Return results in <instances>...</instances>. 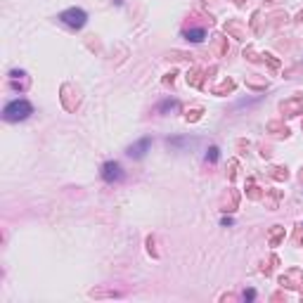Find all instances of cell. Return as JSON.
<instances>
[{"label": "cell", "instance_id": "cell-1", "mask_svg": "<svg viewBox=\"0 0 303 303\" xmlns=\"http://www.w3.org/2000/svg\"><path fill=\"white\" fill-rule=\"evenodd\" d=\"M31 114H34V107H31V102H26V100H14V102H10L8 107H5V112H2L5 121H10V124L24 121V118H28Z\"/></svg>", "mask_w": 303, "mask_h": 303}, {"label": "cell", "instance_id": "cell-2", "mask_svg": "<svg viewBox=\"0 0 303 303\" xmlns=\"http://www.w3.org/2000/svg\"><path fill=\"white\" fill-rule=\"evenodd\" d=\"M60 19H62L66 26L83 28V26H86V22H88V14H86L83 10H78V8H72V10H64L62 14H60Z\"/></svg>", "mask_w": 303, "mask_h": 303}, {"label": "cell", "instance_id": "cell-3", "mask_svg": "<svg viewBox=\"0 0 303 303\" xmlns=\"http://www.w3.org/2000/svg\"><path fill=\"white\" fill-rule=\"evenodd\" d=\"M102 180H104V182H118V180H124L121 166H118L116 161H107V164L102 166Z\"/></svg>", "mask_w": 303, "mask_h": 303}, {"label": "cell", "instance_id": "cell-4", "mask_svg": "<svg viewBox=\"0 0 303 303\" xmlns=\"http://www.w3.org/2000/svg\"><path fill=\"white\" fill-rule=\"evenodd\" d=\"M150 147V140L144 138V140H140V142L135 144V147H130L128 150V156H133V159H140V156H144V150Z\"/></svg>", "mask_w": 303, "mask_h": 303}, {"label": "cell", "instance_id": "cell-5", "mask_svg": "<svg viewBox=\"0 0 303 303\" xmlns=\"http://www.w3.org/2000/svg\"><path fill=\"white\" fill-rule=\"evenodd\" d=\"M185 36H188V40H192V43H202L206 36L204 28H192V31H185Z\"/></svg>", "mask_w": 303, "mask_h": 303}, {"label": "cell", "instance_id": "cell-6", "mask_svg": "<svg viewBox=\"0 0 303 303\" xmlns=\"http://www.w3.org/2000/svg\"><path fill=\"white\" fill-rule=\"evenodd\" d=\"M206 159H208V161L218 159V147H211V150H208V154H206Z\"/></svg>", "mask_w": 303, "mask_h": 303}]
</instances>
